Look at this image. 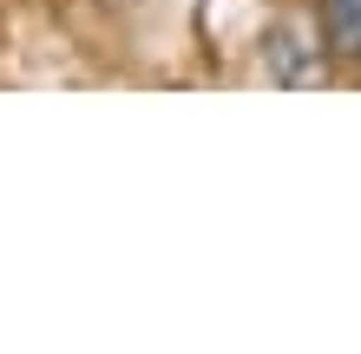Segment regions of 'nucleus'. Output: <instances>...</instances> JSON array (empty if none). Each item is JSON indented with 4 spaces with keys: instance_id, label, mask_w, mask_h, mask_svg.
<instances>
[{
    "instance_id": "f257e3e1",
    "label": "nucleus",
    "mask_w": 361,
    "mask_h": 354,
    "mask_svg": "<svg viewBox=\"0 0 361 354\" xmlns=\"http://www.w3.org/2000/svg\"><path fill=\"white\" fill-rule=\"evenodd\" d=\"M263 72H269V86H289V92L322 86V79H329V39H322V20L283 13V20L263 33Z\"/></svg>"
},
{
    "instance_id": "f03ea898",
    "label": "nucleus",
    "mask_w": 361,
    "mask_h": 354,
    "mask_svg": "<svg viewBox=\"0 0 361 354\" xmlns=\"http://www.w3.org/2000/svg\"><path fill=\"white\" fill-rule=\"evenodd\" d=\"M315 20H322L329 53L348 59V66H361V0H322V7H315Z\"/></svg>"
}]
</instances>
